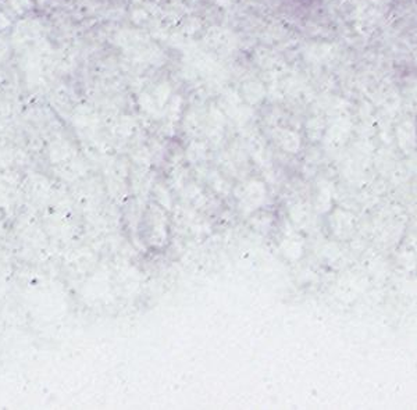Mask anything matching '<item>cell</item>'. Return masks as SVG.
I'll return each mask as SVG.
<instances>
[{
  "instance_id": "obj_2",
  "label": "cell",
  "mask_w": 417,
  "mask_h": 410,
  "mask_svg": "<svg viewBox=\"0 0 417 410\" xmlns=\"http://www.w3.org/2000/svg\"><path fill=\"white\" fill-rule=\"evenodd\" d=\"M10 25H11L10 18H9L4 13H1V11H0V30H6V28H9Z\"/></svg>"
},
{
  "instance_id": "obj_1",
  "label": "cell",
  "mask_w": 417,
  "mask_h": 410,
  "mask_svg": "<svg viewBox=\"0 0 417 410\" xmlns=\"http://www.w3.org/2000/svg\"><path fill=\"white\" fill-rule=\"evenodd\" d=\"M10 3L11 9L17 11V14H22L25 10H30L33 6L32 0H7Z\"/></svg>"
}]
</instances>
